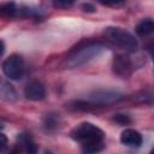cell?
Returning <instances> with one entry per match:
<instances>
[{"mask_svg": "<svg viewBox=\"0 0 154 154\" xmlns=\"http://www.w3.org/2000/svg\"><path fill=\"white\" fill-rule=\"evenodd\" d=\"M73 5L72 1H63V0H58V1H54L53 2V6L54 7H58V8H69Z\"/></svg>", "mask_w": 154, "mask_h": 154, "instance_id": "obj_17", "label": "cell"}, {"mask_svg": "<svg viewBox=\"0 0 154 154\" xmlns=\"http://www.w3.org/2000/svg\"><path fill=\"white\" fill-rule=\"evenodd\" d=\"M8 147V141H7V137L6 135H4L2 132H0V154L5 153L6 149Z\"/></svg>", "mask_w": 154, "mask_h": 154, "instance_id": "obj_16", "label": "cell"}, {"mask_svg": "<svg viewBox=\"0 0 154 154\" xmlns=\"http://www.w3.org/2000/svg\"><path fill=\"white\" fill-rule=\"evenodd\" d=\"M120 142L128 147H140L142 144V136L134 129H125L120 135Z\"/></svg>", "mask_w": 154, "mask_h": 154, "instance_id": "obj_9", "label": "cell"}, {"mask_svg": "<svg viewBox=\"0 0 154 154\" xmlns=\"http://www.w3.org/2000/svg\"><path fill=\"white\" fill-rule=\"evenodd\" d=\"M105 35L111 42L128 52H135L138 48V41L135 36L123 28L108 26L105 30Z\"/></svg>", "mask_w": 154, "mask_h": 154, "instance_id": "obj_2", "label": "cell"}, {"mask_svg": "<svg viewBox=\"0 0 154 154\" xmlns=\"http://www.w3.org/2000/svg\"><path fill=\"white\" fill-rule=\"evenodd\" d=\"M122 97L123 95L119 91L109 90V89H97L88 94L87 101H89L94 106H103V105L114 103L122 100Z\"/></svg>", "mask_w": 154, "mask_h": 154, "instance_id": "obj_5", "label": "cell"}, {"mask_svg": "<svg viewBox=\"0 0 154 154\" xmlns=\"http://www.w3.org/2000/svg\"><path fill=\"white\" fill-rule=\"evenodd\" d=\"M18 99L17 90L5 78L0 77V100L5 102H14Z\"/></svg>", "mask_w": 154, "mask_h": 154, "instance_id": "obj_8", "label": "cell"}, {"mask_svg": "<svg viewBox=\"0 0 154 154\" xmlns=\"http://www.w3.org/2000/svg\"><path fill=\"white\" fill-rule=\"evenodd\" d=\"M1 128H2V125H1V123H0V129H1Z\"/></svg>", "mask_w": 154, "mask_h": 154, "instance_id": "obj_21", "label": "cell"}, {"mask_svg": "<svg viewBox=\"0 0 154 154\" xmlns=\"http://www.w3.org/2000/svg\"><path fill=\"white\" fill-rule=\"evenodd\" d=\"M105 51V46L100 42H88L83 46H79L77 48H75L67 60L66 64L69 67L73 69V67H79L89 61H91L93 59L97 58L99 55L102 54V52Z\"/></svg>", "mask_w": 154, "mask_h": 154, "instance_id": "obj_1", "label": "cell"}, {"mask_svg": "<svg viewBox=\"0 0 154 154\" xmlns=\"http://www.w3.org/2000/svg\"><path fill=\"white\" fill-rule=\"evenodd\" d=\"M45 125L47 129H54L59 125V117L57 114H47L45 119Z\"/></svg>", "mask_w": 154, "mask_h": 154, "instance_id": "obj_14", "label": "cell"}, {"mask_svg": "<svg viewBox=\"0 0 154 154\" xmlns=\"http://www.w3.org/2000/svg\"><path fill=\"white\" fill-rule=\"evenodd\" d=\"M4 52H5V45H4V42L0 40V58L2 57Z\"/></svg>", "mask_w": 154, "mask_h": 154, "instance_id": "obj_20", "label": "cell"}, {"mask_svg": "<svg viewBox=\"0 0 154 154\" xmlns=\"http://www.w3.org/2000/svg\"><path fill=\"white\" fill-rule=\"evenodd\" d=\"M150 154H152V153H150Z\"/></svg>", "mask_w": 154, "mask_h": 154, "instance_id": "obj_22", "label": "cell"}, {"mask_svg": "<svg viewBox=\"0 0 154 154\" xmlns=\"http://www.w3.org/2000/svg\"><path fill=\"white\" fill-rule=\"evenodd\" d=\"M24 95L31 101H41L46 96V89L41 82L34 79L26 83L24 88Z\"/></svg>", "mask_w": 154, "mask_h": 154, "instance_id": "obj_7", "label": "cell"}, {"mask_svg": "<svg viewBox=\"0 0 154 154\" xmlns=\"http://www.w3.org/2000/svg\"><path fill=\"white\" fill-rule=\"evenodd\" d=\"M113 119H114L118 124H120V125H126V124H129V123L131 122L130 117L126 116V114H116Z\"/></svg>", "mask_w": 154, "mask_h": 154, "instance_id": "obj_15", "label": "cell"}, {"mask_svg": "<svg viewBox=\"0 0 154 154\" xmlns=\"http://www.w3.org/2000/svg\"><path fill=\"white\" fill-rule=\"evenodd\" d=\"M71 137L82 144L103 142V131L91 123H82L71 131Z\"/></svg>", "mask_w": 154, "mask_h": 154, "instance_id": "obj_3", "label": "cell"}, {"mask_svg": "<svg viewBox=\"0 0 154 154\" xmlns=\"http://www.w3.org/2000/svg\"><path fill=\"white\" fill-rule=\"evenodd\" d=\"M153 30H154V23L150 18L142 19L136 26V34L140 36H147V35L152 34Z\"/></svg>", "mask_w": 154, "mask_h": 154, "instance_id": "obj_11", "label": "cell"}, {"mask_svg": "<svg viewBox=\"0 0 154 154\" xmlns=\"http://www.w3.org/2000/svg\"><path fill=\"white\" fill-rule=\"evenodd\" d=\"M113 72L119 76V77H129L132 72V63L128 55L124 54H118L114 57L113 63H112Z\"/></svg>", "mask_w": 154, "mask_h": 154, "instance_id": "obj_6", "label": "cell"}, {"mask_svg": "<svg viewBox=\"0 0 154 154\" xmlns=\"http://www.w3.org/2000/svg\"><path fill=\"white\" fill-rule=\"evenodd\" d=\"M0 16H4V17L18 16V6L14 2H6L0 5Z\"/></svg>", "mask_w": 154, "mask_h": 154, "instance_id": "obj_12", "label": "cell"}, {"mask_svg": "<svg viewBox=\"0 0 154 154\" xmlns=\"http://www.w3.org/2000/svg\"><path fill=\"white\" fill-rule=\"evenodd\" d=\"M82 8H83V11H85V12H94V11L96 10L95 6H94L93 4H89V2L82 4Z\"/></svg>", "mask_w": 154, "mask_h": 154, "instance_id": "obj_18", "label": "cell"}, {"mask_svg": "<svg viewBox=\"0 0 154 154\" xmlns=\"http://www.w3.org/2000/svg\"><path fill=\"white\" fill-rule=\"evenodd\" d=\"M20 153H22V148H20L19 146H17V147L12 148V149L10 150V153H8V154H20Z\"/></svg>", "mask_w": 154, "mask_h": 154, "instance_id": "obj_19", "label": "cell"}, {"mask_svg": "<svg viewBox=\"0 0 154 154\" xmlns=\"http://www.w3.org/2000/svg\"><path fill=\"white\" fill-rule=\"evenodd\" d=\"M102 149H103V142L82 144V153L83 154H97Z\"/></svg>", "mask_w": 154, "mask_h": 154, "instance_id": "obj_13", "label": "cell"}, {"mask_svg": "<svg viewBox=\"0 0 154 154\" xmlns=\"http://www.w3.org/2000/svg\"><path fill=\"white\" fill-rule=\"evenodd\" d=\"M2 71H4L5 76L8 77L10 79H13V81L20 79L24 75V71H25L23 58L18 54L10 55L2 63Z\"/></svg>", "mask_w": 154, "mask_h": 154, "instance_id": "obj_4", "label": "cell"}, {"mask_svg": "<svg viewBox=\"0 0 154 154\" xmlns=\"http://www.w3.org/2000/svg\"><path fill=\"white\" fill-rule=\"evenodd\" d=\"M18 140H19L18 146L22 148V150H24L26 154H37V146L30 135L22 134L18 137Z\"/></svg>", "mask_w": 154, "mask_h": 154, "instance_id": "obj_10", "label": "cell"}]
</instances>
